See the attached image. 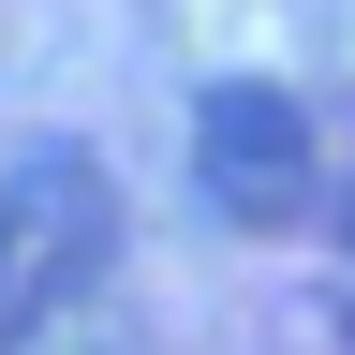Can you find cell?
<instances>
[{
    "label": "cell",
    "instance_id": "1",
    "mask_svg": "<svg viewBox=\"0 0 355 355\" xmlns=\"http://www.w3.org/2000/svg\"><path fill=\"white\" fill-rule=\"evenodd\" d=\"M104 266H119V178L104 163H89V148L0 163V355L44 340L60 311H89Z\"/></svg>",
    "mask_w": 355,
    "mask_h": 355
},
{
    "label": "cell",
    "instance_id": "2",
    "mask_svg": "<svg viewBox=\"0 0 355 355\" xmlns=\"http://www.w3.org/2000/svg\"><path fill=\"white\" fill-rule=\"evenodd\" d=\"M193 193L237 222V237H282V222L326 207V148H311L296 89H266V74H222L207 89L193 104Z\"/></svg>",
    "mask_w": 355,
    "mask_h": 355
},
{
    "label": "cell",
    "instance_id": "3",
    "mask_svg": "<svg viewBox=\"0 0 355 355\" xmlns=\"http://www.w3.org/2000/svg\"><path fill=\"white\" fill-rule=\"evenodd\" d=\"M340 222H355V207H340Z\"/></svg>",
    "mask_w": 355,
    "mask_h": 355
}]
</instances>
